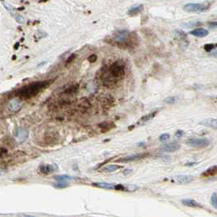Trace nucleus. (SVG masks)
Here are the masks:
<instances>
[{
	"label": "nucleus",
	"instance_id": "obj_1",
	"mask_svg": "<svg viewBox=\"0 0 217 217\" xmlns=\"http://www.w3.org/2000/svg\"><path fill=\"white\" fill-rule=\"evenodd\" d=\"M53 81L52 80H44V81H38L34 82L27 86H25L20 88L16 92V94L19 96L24 97V98H30L43 91V89L47 88L50 86Z\"/></svg>",
	"mask_w": 217,
	"mask_h": 217
},
{
	"label": "nucleus",
	"instance_id": "obj_2",
	"mask_svg": "<svg viewBox=\"0 0 217 217\" xmlns=\"http://www.w3.org/2000/svg\"><path fill=\"white\" fill-rule=\"evenodd\" d=\"M109 73L114 80L122 79L125 76V66L121 60H117L109 67Z\"/></svg>",
	"mask_w": 217,
	"mask_h": 217
},
{
	"label": "nucleus",
	"instance_id": "obj_3",
	"mask_svg": "<svg viewBox=\"0 0 217 217\" xmlns=\"http://www.w3.org/2000/svg\"><path fill=\"white\" fill-rule=\"evenodd\" d=\"M114 40L119 45L127 44L131 40V35L127 30H120L114 35Z\"/></svg>",
	"mask_w": 217,
	"mask_h": 217
},
{
	"label": "nucleus",
	"instance_id": "obj_4",
	"mask_svg": "<svg viewBox=\"0 0 217 217\" xmlns=\"http://www.w3.org/2000/svg\"><path fill=\"white\" fill-rule=\"evenodd\" d=\"M209 8L206 3H188L184 6V10L187 12H199L205 11Z\"/></svg>",
	"mask_w": 217,
	"mask_h": 217
},
{
	"label": "nucleus",
	"instance_id": "obj_5",
	"mask_svg": "<svg viewBox=\"0 0 217 217\" xmlns=\"http://www.w3.org/2000/svg\"><path fill=\"white\" fill-rule=\"evenodd\" d=\"M186 144L195 148H204L210 145V141L205 138L200 139H189L186 141Z\"/></svg>",
	"mask_w": 217,
	"mask_h": 217
},
{
	"label": "nucleus",
	"instance_id": "obj_6",
	"mask_svg": "<svg viewBox=\"0 0 217 217\" xmlns=\"http://www.w3.org/2000/svg\"><path fill=\"white\" fill-rule=\"evenodd\" d=\"M14 138L17 142L22 143L27 140L29 136V131L24 127H19L17 128L14 131Z\"/></svg>",
	"mask_w": 217,
	"mask_h": 217
},
{
	"label": "nucleus",
	"instance_id": "obj_7",
	"mask_svg": "<svg viewBox=\"0 0 217 217\" xmlns=\"http://www.w3.org/2000/svg\"><path fill=\"white\" fill-rule=\"evenodd\" d=\"M148 155V154H133V155H130V156H127V157H121L118 160H117V162H118V163H131V162H134L136 160L143 159L144 157H147Z\"/></svg>",
	"mask_w": 217,
	"mask_h": 217
},
{
	"label": "nucleus",
	"instance_id": "obj_8",
	"mask_svg": "<svg viewBox=\"0 0 217 217\" xmlns=\"http://www.w3.org/2000/svg\"><path fill=\"white\" fill-rule=\"evenodd\" d=\"M194 180V176H187V175H183V176H176L173 177L172 181L175 183L180 184V185H187L191 183Z\"/></svg>",
	"mask_w": 217,
	"mask_h": 217
},
{
	"label": "nucleus",
	"instance_id": "obj_9",
	"mask_svg": "<svg viewBox=\"0 0 217 217\" xmlns=\"http://www.w3.org/2000/svg\"><path fill=\"white\" fill-rule=\"evenodd\" d=\"M57 170V166L53 164H42L39 167L40 173L43 175H50Z\"/></svg>",
	"mask_w": 217,
	"mask_h": 217
},
{
	"label": "nucleus",
	"instance_id": "obj_10",
	"mask_svg": "<svg viewBox=\"0 0 217 217\" xmlns=\"http://www.w3.org/2000/svg\"><path fill=\"white\" fill-rule=\"evenodd\" d=\"M22 106V103L19 99H13L8 104V109L12 113L19 111Z\"/></svg>",
	"mask_w": 217,
	"mask_h": 217
},
{
	"label": "nucleus",
	"instance_id": "obj_11",
	"mask_svg": "<svg viewBox=\"0 0 217 217\" xmlns=\"http://www.w3.org/2000/svg\"><path fill=\"white\" fill-rule=\"evenodd\" d=\"M180 148V145L176 142L170 143V144H166L163 146L162 150L164 152H170V153H173L177 150H179Z\"/></svg>",
	"mask_w": 217,
	"mask_h": 217
},
{
	"label": "nucleus",
	"instance_id": "obj_12",
	"mask_svg": "<svg viewBox=\"0 0 217 217\" xmlns=\"http://www.w3.org/2000/svg\"><path fill=\"white\" fill-rule=\"evenodd\" d=\"M157 114V111H154V112H152V113H149V114H146L145 116H143L141 118H140L138 122H137V125H144L145 123H148L149 122L150 120H152L154 118Z\"/></svg>",
	"mask_w": 217,
	"mask_h": 217
},
{
	"label": "nucleus",
	"instance_id": "obj_13",
	"mask_svg": "<svg viewBox=\"0 0 217 217\" xmlns=\"http://www.w3.org/2000/svg\"><path fill=\"white\" fill-rule=\"evenodd\" d=\"M208 34H209L208 31H207L206 29H203V28L196 29H194V30L190 31V34L194 35L195 37H198V38L206 37V36L208 35Z\"/></svg>",
	"mask_w": 217,
	"mask_h": 217
},
{
	"label": "nucleus",
	"instance_id": "obj_14",
	"mask_svg": "<svg viewBox=\"0 0 217 217\" xmlns=\"http://www.w3.org/2000/svg\"><path fill=\"white\" fill-rule=\"evenodd\" d=\"M183 205L186 206H189V207H202L203 206L201 205L199 203H197V201L194 199H184L182 200Z\"/></svg>",
	"mask_w": 217,
	"mask_h": 217
},
{
	"label": "nucleus",
	"instance_id": "obj_15",
	"mask_svg": "<svg viewBox=\"0 0 217 217\" xmlns=\"http://www.w3.org/2000/svg\"><path fill=\"white\" fill-rule=\"evenodd\" d=\"M92 185L97 188H107V189H114L115 184H111V183H105V182H98L93 183Z\"/></svg>",
	"mask_w": 217,
	"mask_h": 217
},
{
	"label": "nucleus",
	"instance_id": "obj_16",
	"mask_svg": "<svg viewBox=\"0 0 217 217\" xmlns=\"http://www.w3.org/2000/svg\"><path fill=\"white\" fill-rule=\"evenodd\" d=\"M200 124L206 126V127H213L214 129H216L217 121L215 118H208V119L202 121Z\"/></svg>",
	"mask_w": 217,
	"mask_h": 217
},
{
	"label": "nucleus",
	"instance_id": "obj_17",
	"mask_svg": "<svg viewBox=\"0 0 217 217\" xmlns=\"http://www.w3.org/2000/svg\"><path fill=\"white\" fill-rule=\"evenodd\" d=\"M217 172V167L216 165H214L209 167L206 171H205L204 172H203L202 174V176H205V177H209V176H215Z\"/></svg>",
	"mask_w": 217,
	"mask_h": 217
},
{
	"label": "nucleus",
	"instance_id": "obj_18",
	"mask_svg": "<svg viewBox=\"0 0 217 217\" xmlns=\"http://www.w3.org/2000/svg\"><path fill=\"white\" fill-rule=\"evenodd\" d=\"M74 177L70 176H67V175H60V176H55V180H57L58 182H63L66 183L67 181L74 180Z\"/></svg>",
	"mask_w": 217,
	"mask_h": 217
},
{
	"label": "nucleus",
	"instance_id": "obj_19",
	"mask_svg": "<svg viewBox=\"0 0 217 217\" xmlns=\"http://www.w3.org/2000/svg\"><path fill=\"white\" fill-rule=\"evenodd\" d=\"M121 168V166L118 165H106L104 168L101 169V171L104 172H114L117 170Z\"/></svg>",
	"mask_w": 217,
	"mask_h": 217
},
{
	"label": "nucleus",
	"instance_id": "obj_20",
	"mask_svg": "<svg viewBox=\"0 0 217 217\" xmlns=\"http://www.w3.org/2000/svg\"><path fill=\"white\" fill-rule=\"evenodd\" d=\"M143 8H144V6H143L142 4L136 6V7H134V8H131L129 10L128 14L130 15V16H135V15H137L138 13H140V11H142Z\"/></svg>",
	"mask_w": 217,
	"mask_h": 217
},
{
	"label": "nucleus",
	"instance_id": "obj_21",
	"mask_svg": "<svg viewBox=\"0 0 217 217\" xmlns=\"http://www.w3.org/2000/svg\"><path fill=\"white\" fill-rule=\"evenodd\" d=\"M99 127H100V128H102L104 131H108V130H110L111 128L114 127V124L112 123H102L99 124Z\"/></svg>",
	"mask_w": 217,
	"mask_h": 217
},
{
	"label": "nucleus",
	"instance_id": "obj_22",
	"mask_svg": "<svg viewBox=\"0 0 217 217\" xmlns=\"http://www.w3.org/2000/svg\"><path fill=\"white\" fill-rule=\"evenodd\" d=\"M78 89V85H75V86H72V87H69V88H67L65 91L66 93H69V94H73L74 92H76Z\"/></svg>",
	"mask_w": 217,
	"mask_h": 217
},
{
	"label": "nucleus",
	"instance_id": "obj_23",
	"mask_svg": "<svg viewBox=\"0 0 217 217\" xmlns=\"http://www.w3.org/2000/svg\"><path fill=\"white\" fill-rule=\"evenodd\" d=\"M164 101H165L166 103L169 104V105H174V104H176V103L178 101V100H177V98H176V97L170 96V97H167V98H166L165 100H164Z\"/></svg>",
	"mask_w": 217,
	"mask_h": 217
},
{
	"label": "nucleus",
	"instance_id": "obj_24",
	"mask_svg": "<svg viewBox=\"0 0 217 217\" xmlns=\"http://www.w3.org/2000/svg\"><path fill=\"white\" fill-rule=\"evenodd\" d=\"M211 205L214 206L215 208H217V196H216V193H214V194L211 195Z\"/></svg>",
	"mask_w": 217,
	"mask_h": 217
},
{
	"label": "nucleus",
	"instance_id": "obj_25",
	"mask_svg": "<svg viewBox=\"0 0 217 217\" xmlns=\"http://www.w3.org/2000/svg\"><path fill=\"white\" fill-rule=\"evenodd\" d=\"M170 139V135L169 134H163L161 135L159 137V140L161 142H166V141H167V140Z\"/></svg>",
	"mask_w": 217,
	"mask_h": 217
},
{
	"label": "nucleus",
	"instance_id": "obj_26",
	"mask_svg": "<svg viewBox=\"0 0 217 217\" xmlns=\"http://www.w3.org/2000/svg\"><path fill=\"white\" fill-rule=\"evenodd\" d=\"M215 47H216L215 44H211V43H210V44H206V45L204 46V49H205L206 51H211L214 48H215Z\"/></svg>",
	"mask_w": 217,
	"mask_h": 217
},
{
	"label": "nucleus",
	"instance_id": "obj_27",
	"mask_svg": "<svg viewBox=\"0 0 217 217\" xmlns=\"http://www.w3.org/2000/svg\"><path fill=\"white\" fill-rule=\"evenodd\" d=\"M125 188L126 190H127V191H130V192H133L135 190H136L138 189V187L136 185H127V186H125Z\"/></svg>",
	"mask_w": 217,
	"mask_h": 217
},
{
	"label": "nucleus",
	"instance_id": "obj_28",
	"mask_svg": "<svg viewBox=\"0 0 217 217\" xmlns=\"http://www.w3.org/2000/svg\"><path fill=\"white\" fill-rule=\"evenodd\" d=\"M75 58H76V55H75V54L70 55V56H69V57L68 59L66 60V66H67V65H69L70 63L73 62Z\"/></svg>",
	"mask_w": 217,
	"mask_h": 217
},
{
	"label": "nucleus",
	"instance_id": "obj_29",
	"mask_svg": "<svg viewBox=\"0 0 217 217\" xmlns=\"http://www.w3.org/2000/svg\"><path fill=\"white\" fill-rule=\"evenodd\" d=\"M87 60H88L89 62H91V63H93V62H95V61H96V60H97L96 55L91 54V56H89L88 58H87Z\"/></svg>",
	"mask_w": 217,
	"mask_h": 217
},
{
	"label": "nucleus",
	"instance_id": "obj_30",
	"mask_svg": "<svg viewBox=\"0 0 217 217\" xmlns=\"http://www.w3.org/2000/svg\"><path fill=\"white\" fill-rule=\"evenodd\" d=\"M67 183H63V182H59L58 184L57 185H55L54 187L56 188H66L67 187Z\"/></svg>",
	"mask_w": 217,
	"mask_h": 217
},
{
	"label": "nucleus",
	"instance_id": "obj_31",
	"mask_svg": "<svg viewBox=\"0 0 217 217\" xmlns=\"http://www.w3.org/2000/svg\"><path fill=\"white\" fill-rule=\"evenodd\" d=\"M185 135V131H182V130H178V131H176V136L177 138H181V137L184 136Z\"/></svg>",
	"mask_w": 217,
	"mask_h": 217
},
{
	"label": "nucleus",
	"instance_id": "obj_32",
	"mask_svg": "<svg viewBox=\"0 0 217 217\" xmlns=\"http://www.w3.org/2000/svg\"><path fill=\"white\" fill-rule=\"evenodd\" d=\"M16 20L18 23H20V24H23V23L25 22V19H24V17H21L20 15H17L16 16Z\"/></svg>",
	"mask_w": 217,
	"mask_h": 217
},
{
	"label": "nucleus",
	"instance_id": "obj_33",
	"mask_svg": "<svg viewBox=\"0 0 217 217\" xmlns=\"http://www.w3.org/2000/svg\"><path fill=\"white\" fill-rule=\"evenodd\" d=\"M3 5L5 6V8L8 9V11H12L13 10V7H11V5H9L8 3H3Z\"/></svg>",
	"mask_w": 217,
	"mask_h": 217
},
{
	"label": "nucleus",
	"instance_id": "obj_34",
	"mask_svg": "<svg viewBox=\"0 0 217 217\" xmlns=\"http://www.w3.org/2000/svg\"><path fill=\"white\" fill-rule=\"evenodd\" d=\"M6 153H7V150H6V149H4L3 148H0V157H3V154H6Z\"/></svg>",
	"mask_w": 217,
	"mask_h": 217
},
{
	"label": "nucleus",
	"instance_id": "obj_35",
	"mask_svg": "<svg viewBox=\"0 0 217 217\" xmlns=\"http://www.w3.org/2000/svg\"><path fill=\"white\" fill-rule=\"evenodd\" d=\"M196 164H197V163H185V166H186V167H193V166L196 165Z\"/></svg>",
	"mask_w": 217,
	"mask_h": 217
},
{
	"label": "nucleus",
	"instance_id": "obj_36",
	"mask_svg": "<svg viewBox=\"0 0 217 217\" xmlns=\"http://www.w3.org/2000/svg\"><path fill=\"white\" fill-rule=\"evenodd\" d=\"M131 172H132V170H130V169H127L125 171H123V174L124 175H128L130 174Z\"/></svg>",
	"mask_w": 217,
	"mask_h": 217
},
{
	"label": "nucleus",
	"instance_id": "obj_37",
	"mask_svg": "<svg viewBox=\"0 0 217 217\" xmlns=\"http://www.w3.org/2000/svg\"><path fill=\"white\" fill-rule=\"evenodd\" d=\"M210 26H211V27L215 28V27H216V22H215V21H214V22L210 23Z\"/></svg>",
	"mask_w": 217,
	"mask_h": 217
}]
</instances>
